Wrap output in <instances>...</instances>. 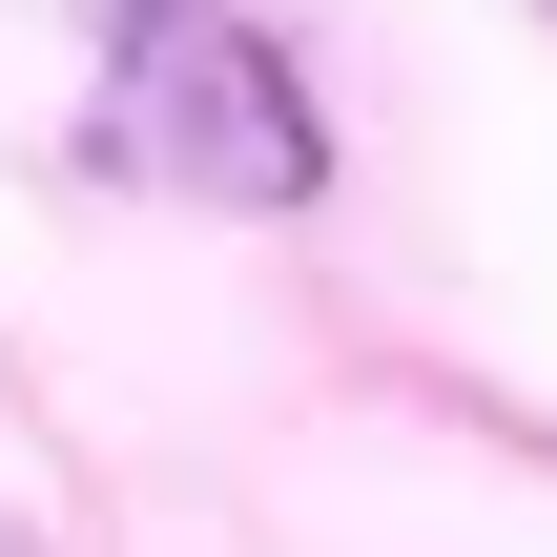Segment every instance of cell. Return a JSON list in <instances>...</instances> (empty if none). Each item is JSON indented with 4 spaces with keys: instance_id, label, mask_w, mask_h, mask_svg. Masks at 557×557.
I'll list each match as a JSON object with an SVG mask.
<instances>
[{
    "instance_id": "obj_1",
    "label": "cell",
    "mask_w": 557,
    "mask_h": 557,
    "mask_svg": "<svg viewBox=\"0 0 557 557\" xmlns=\"http://www.w3.org/2000/svg\"><path fill=\"white\" fill-rule=\"evenodd\" d=\"M103 165L186 186V207H310L331 124L269 62V21H227V0H103Z\"/></svg>"
}]
</instances>
